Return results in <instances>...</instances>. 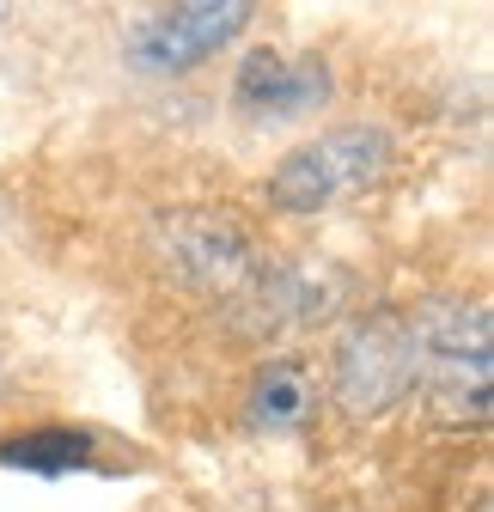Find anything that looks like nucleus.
I'll list each match as a JSON object with an SVG mask.
<instances>
[{
    "instance_id": "obj_1",
    "label": "nucleus",
    "mask_w": 494,
    "mask_h": 512,
    "mask_svg": "<svg viewBox=\"0 0 494 512\" xmlns=\"http://www.w3.org/2000/svg\"><path fill=\"white\" fill-rule=\"evenodd\" d=\"M397 147L385 128L373 122H342L330 128V135L293 147L275 177H269V208L275 214H318L342 196H354V189H373L385 171H391Z\"/></svg>"
},
{
    "instance_id": "obj_2",
    "label": "nucleus",
    "mask_w": 494,
    "mask_h": 512,
    "mask_svg": "<svg viewBox=\"0 0 494 512\" xmlns=\"http://www.w3.org/2000/svg\"><path fill=\"white\" fill-rule=\"evenodd\" d=\"M415 336L403 311H360L336 342V403L348 415H379L415 391Z\"/></svg>"
},
{
    "instance_id": "obj_3",
    "label": "nucleus",
    "mask_w": 494,
    "mask_h": 512,
    "mask_svg": "<svg viewBox=\"0 0 494 512\" xmlns=\"http://www.w3.org/2000/svg\"><path fill=\"white\" fill-rule=\"evenodd\" d=\"M159 269L177 275L183 287H202V293H238L263 263H257V244L232 214H214V208H177V214H159L153 232H147Z\"/></svg>"
},
{
    "instance_id": "obj_4",
    "label": "nucleus",
    "mask_w": 494,
    "mask_h": 512,
    "mask_svg": "<svg viewBox=\"0 0 494 512\" xmlns=\"http://www.w3.org/2000/svg\"><path fill=\"white\" fill-rule=\"evenodd\" d=\"M251 0H177V7H153L122 31V55L141 74H190L196 61L220 55L244 25H251Z\"/></svg>"
},
{
    "instance_id": "obj_5",
    "label": "nucleus",
    "mask_w": 494,
    "mask_h": 512,
    "mask_svg": "<svg viewBox=\"0 0 494 512\" xmlns=\"http://www.w3.org/2000/svg\"><path fill=\"white\" fill-rule=\"evenodd\" d=\"M232 104L244 116H269V122L312 116L330 104V68L324 61H287L275 49H251L232 80Z\"/></svg>"
},
{
    "instance_id": "obj_6",
    "label": "nucleus",
    "mask_w": 494,
    "mask_h": 512,
    "mask_svg": "<svg viewBox=\"0 0 494 512\" xmlns=\"http://www.w3.org/2000/svg\"><path fill=\"white\" fill-rule=\"evenodd\" d=\"M336 299H342V275L299 269V263L257 269L238 287V330L257 336V330H281V324H312V317H324Z\"/></svg>"
},
{
    "instance_id": "obj_7",
    "label": "nucleus",
    "mask_w": 494,
    "mask_h": 512,
    "mask_svg": "<svg viewBox=\"0 0 494 512\" xmlns=\"http://www.w3.org/2000/svg\"><path fill=\"white\" fill-rule=\"evenodd\" d=\"M244 409H251V427H263V433H293L318 415V372L299 354H269L251 378Z\"/></svg>"
},
{
    "instance_id": "obj_8",
    "label": "nucleus",
    "mask_w": 494,
    "mask_h": 512,
    "mask_svg": "<svg viewBox=\"0 0 494 512\" xmlns=\"http://www.w3.org/2000/svg\"><path fill=\"white\" fill-rule=\"evenodd\" d=\"M92 433L86 427H43V433H19L0 445V464L7 470H31V476H68L92 464Z\"/></svg>"
}]
</instances>
